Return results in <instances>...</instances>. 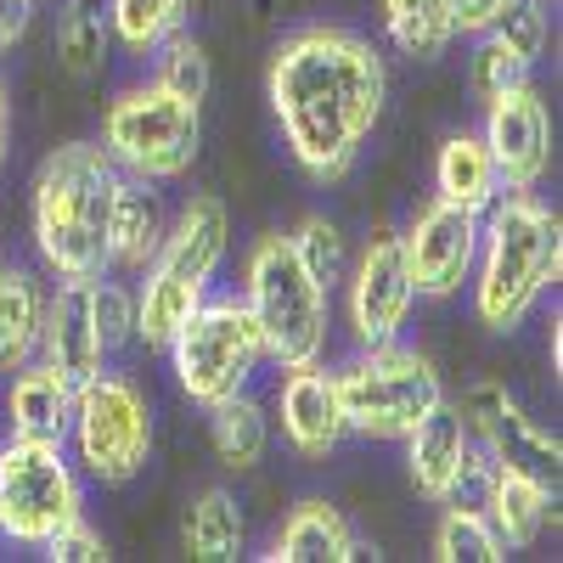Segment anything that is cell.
Returning a JSON list of instances; mask_svg holds the SVG:
<instances>
[{
	"label": "cell",
	"mask_w": 563,
	"mask_h": 563,
	"mask_svg": "<svg viewBox=\"0 0 563 563\" xmlns=\"http://www.w3.org/2000/svg\"><path fill=\"white\" fill-rule=\"evenodd\" d=\"M40 361L57 366L68 384H85L108 366L102 327H97V310H90V276H57V288H45Z\"/></svg>",
	"instance_id": "obj_16"
},
{
	"label": "cell",
	"mask_w": 563,
	"mask_h": 563,
	"mask_svg": "<svg viewBox=\"0 0 563 563\" xmlns=\"http://www.w3.org/2000/svg\"><path fill=\"white\" fill-rule=\"evenodd\" d=\"M479 490H485L479 507H485V519H490V530L501 536L507 552H525V547L541 541V530H547V519H552V490H558V485L525 474V467L490 462L485 479H479Z\"/></svg>",
	"instance_id": "obj_19"
},
{
	"label": "cell",
	"mask_w": 563,
	"mask_h": 563,
	"mask_svg": "<svg viewBox=\"0 0 563 563\" xmlns=\"http://www.w3.org/2000/svg\"><path fill=\"white\" fill-rule=\"evenodd\" d=\"M119 164L102 141H68L34 169L29 186V238L52 276H102L108 271V209Z\"/></svg>",
	"instance_id": "obj_3"
},
{
	"label": "cell",
	"mask_w": 563,
	"mask_h": 563,
	"mask_svg": "<svg viewBox=\"0 0 563 563\" xmlns=\"http://www.w3.org/2000/svg\"><path fill=\"white\" fill-rule=\"evenodd\" d=\"M198 0H108V23H113V45L124 57H147L158 40H169L175 29H186Z\"/></svg>",
	"instance_id": "obj_28"
},
{
	"label": "cell",
	"mask_w": 563,
	"mask_h": 563,
	"mask_svg": "<svg viewBox=\"0 0 563 563\" xmlns=\"http://www.w3.org/2000/svg\"><path fill=\"white\" fill-rule=\"evenodd\" d=\"M507 0H451V23L456 34H485L496 18H501Z\"/></svg>",
	"instance_id": "obj_36"
},
{
	"label": "cell",
	"mask_w": 563,
	"mask_h": 563,
	"mask_svg": "<svg viewBox=\"0 0 563 563\" xmlns=\"http://www.w3.org/2000/svg\"><path fill=\"white\" fill-rule=\"evenodd\" d=\"M440 507H445L440 525H434V558L440 563H501L507 558L501 536L485 519V507H462L456 496L440 501Z\"/></svg>",
	"instance_id": "obj_29"
},
{
	"label": "cell",
	"mask_w": 563,
	"mask_h": 563,
	"mask_svg": "<svg viewBox=\"0 0 563 563\" xmlns=\"http://www.w3.org/2000/svg\"><path fill=\"white\" fill-rule=\"evenodd\" d=\"M34 7H40V0H34Z\"/></svg>",
	"instance_id": "obj_40"
},
{
	"label": "cell",
	"mask_w": 563,
	"mask_h": 563,
	"mask_svg": "<svg viewBox=\"0 0 563 563\" xmlns=\"http://www.w3.org/2000/svg\"><path fill=\"white\" fill-rule=\"evenodd\" d=\"M12 153V102H7V85H0V169H7Z\"/></svg>",
	"instance_id": "obj_38"
},
{
	"label": "cell",
	"mask_w": 563,
	"mask_h": 563,
	"mask_svg": "<svg viewBox=\"0 0 563 563\" xmlns=\"http://www.w3.org/2000/svg\"><path fill=\"white\" fill-rule=\"evenodd\" d=\"M68 411H74V384L63 378L57 366H45L40 355L12 372L7 400H0L7 434H23V440H63L68 434Z\"/></svg>",
	"instance_id": "obj_21"
},
{
	"label": "cell",
	"mask_w": 563,
	"mask_h": 563,
	"mask_svg": "<svg viewBox=\"0 0 563 563\" xmlns=\"http://www.w3.org/2000/svg\"><path fill=\"white\" fill-rule=\"evenodd\" d=\"M479 209H462V203H422L411 214V225L400 231V254H406V276L417 299H456L474 276L479 260Z\"/></svg>",
	"instance_id": "obj_12"
},
{
	"label": "cell",
	"mask_w": 563,
	"mask_h": 563,
	"mask_svg": "<svg viewBox=\"0 0 563 563\" xmlns=\"http://www.w3.org/2000/svg\"><path fill=\"white\" fill-rule=\"evenodd\" d=\"M40 552L52 558V563H102V558H108V541H102L97 530H90V519L79 512V519H74V525H63V530H57L52 541H45Z\"/></svg>",
	"instance_id": "obj_35"
},
{
	"label": "cell",
	"mask_w": 563,
	"mask_h": 563,
	"mask_svg": "<svg viewBox=\"0 0 563 563\" xmlns=\"http://www.w3.org/2000/svg\"><path fill=\"white\" fill-rule=\"evenodd\" d=\"M225 249H231L225 203L214 192H192L180 203V214L169 220L158 254L141 271V288H135V344L141 350L164 355L169 333L209 299Z\"/></svg>",
	"instance_id": "obj_4"
},
{
	"label": "cell",
	"mask_w": 563,
	"mask_h": 563,
	"mask_svg": "<svg viewBox=\"0 0 563 563\" xmlns=\"http://www.w3.org/2000/svg\"><path fill=\"white\" fill-rule=\"evenodd\" d=\"M153 79L164 85V90H175V97H186V102H209V85H214V68H209V52L186 34V29H175L169 40H158L153 45Z\"/></svg>",
	"instance_id": "obj_30"
},
{
	"label": "cell",
	"mask_w": 563,
	"mask_h": 563,
	"mask_svg": "<svg viewBox=\"0 0 563 563\" xmlns=\"http://www.w3.org/2000/svg\"><path fill=\"white\" fill-rule=\"evenodd\" d=\"M90 310H97L108 355L124 350V344H135V288H130V282H119L113 271L90 276Z\"/></svg>",
	"instance_id": "obj_33"
},
{
	"label": "cell",
	"mask_w": 563,
	"mask_h": 563,
	"mask_svg": "<svg viewBox=\"0 0 563 563\" xmlns=\"http://www.w3.org/2000/svg\"><path fill=\"white\" fill-rule=\"evenodd\" d=\"M434 198L479 209V214L501 198V175H496V158H490L479 130H456V135L440 141V153H434Z\"/></svg>",
	"instance_id": "obj_22"
},
{
	"label": "cell",
	"mask_w": 563,
	"mask_h": 563,
	"mask_svg": "<svg viewBox=\"0 0 563 563\" xmlns=\"http://www.w3.org/2000/svg\"><path fill=\"white\" fill-rule=\"evenodd\" d=\"M243 305L265 339L276 366H310L327 355V327H333V288L299 260L288 231L254 238L243 260Z\"/></svg>",
	"instance_id": "obj_5"
},
{
	"label": "cell",
	"mask_w": 563,
	"mask_h": 563,
	"mask_svg": "<svg viewBox=\"0 0 563 563\" xmlns=\"http://www.w3.org/2000/svg\"><path fill=\"white\" fill-rule=\"evenodd\" d=\"M164 355H169V372H175L180 395L192 406H203V411L231 400V395H243L254 384V372L271 361L243 294H214V288L169 333Z\"/></svg>",
	"instance_id": "obj_8"
},
{
	"label": "cell",
	"mask_w": 563,
	"mask_h": 563,
	"mask_svg": "<svg viewBox=\"0 0 563 563\" xmlns=\"http://www.w3.org/2000/svg\"><path fill=\"white\" fill-rule=\"evenodd\" d=\"M57 63L68 79H97L113 63V23L108 0H68L57 18Z\"/></svg>",
	"instance_id": "obj_27"
},
{
	"label": "cell",
	"mask_w": 563,
	"mask_h": 563,
	"mask_svg": "<svg viewBox=\"0 0 563 563\" xmlns=\"http://www.w3.org/2000/svg\"><path fill=\"white\" fill-rule=\"evenodd\" d=\"M164 231H169V209H164L158 180H141V175H124L119 169L113 209H108V271L141 276V271H147V260L158 254Z\"/></svg>",
	"instance_id": "obj_18"
},
{
	"label": "cell",
	"mask_w": 563,
	"mask_h": 563,
	"mask_svg": "<svg viewBox=\"0 0 563 563\" xmlns=\"http://www.w3.org/2000/svg\"><path fill=\"white\" fill-rule=\"evenodd\" d=\"M456 406H462V417H467V434H474V445H479L490 462H501V467H525V474L558 485L563 445H558V434H547L541 422L507 395V384L485 378V384L467 389Z\"/></svg>",
	"instance_id": "obj_13"
},
{
	"label": "cell",
	"mask_w": 563,
	"mask_h": 563,
	"mask_svg": "<svg viewBox=\"0 0 563 563\" xmlns=\"http://www.w3.org/2000/svg\"><path fill=\"white\" fill-rule=\"evenodd\" d=\"M209 445H214V462L231 467V474H249V467L265 462V445H271V417L265 406L243 389L220 406H209Z\"/></svg>",
	"instance_id": "obj_25"
},
{
	"label": "cell",
	"mask_w": 563,
	"mask_h": 563,
	"mask_svg": "<svg viewBox=\"0 0 563 563\" xmlns=\"http://www.w3.org/2000/svg\"><path fill=\"white\" fill-rule=\"evenodd\" d=\"M180 541H186V558L198 563H231L243 558V541H249V525H243V501L231 496L225 485H209L192 496L180 519Z\"/></svg>",
	"instance_id": "obj_24"
},
{
	"label": "cell",
	"mask_w": 563,
	"mask_h": 563,
	"mask_svg": "<svg viewBox=\"0 0 563 563\" xmlns=\"http://www.w3.org/2000/svg\"><path fill=\"white\" fill-rule=\"evenodd\" d=\"M40 321H45V282L29 265H7V276H0V372L7 378L40 355Z\"/></svg>",
	"instance_id": "obj_23"
},
{
	"label": "cell",
	"mask_w": 563,
	"mask_h": 563,
	"mask_svg": "<svg viewBox=\"0 0 563 563\" xmlns=\"http://www.w3.org/2000/svg\"><path fill=\"white\" fill-rule=\"evenodd\" d=\"M530 68H536V63L512 57L507 45L485 29V34H474V57H467V90H474V102L485 108V102H496V97H501V90L525 85V79H530Z\"/></svg>",
	"instance_id": "obj_31"
},
{
	"label": "cell",
	"mask_w": 563,
	"mask_h": 563,
	"mask_svg": "<svg viewBox=\"0 0 563 563\" xmlns=\"http://www.w3.org/2000/svg\"><path fill=\"white\" fill-rule=\"evenodd\" d=\"M102 147L124 175L158 180V186L180 180L203 147V108L164 90L153 74L130 79L124 90H113V102L102 113Z\"/></svg>",
	"instance_id": "obj_9"
},
{
	"label": "cell",
	"mask_w": 563,
	"mask_h": 563,
	"mask_svg": "<svg viewBox=\"0 0 563 563\" xmlns=\"http://www.w3.org/2000/svg\"><path fill=\"white\" fill-rule=\"evenodd\" d=\"M0 276H7V254H0Z\"/></svg>",
	"instance_id": "obj_39"
},
{
	"label": "cell",
	"mask_w": 563,
	"mask_h": 563,
	"mask_svg": "<svg viewBox=\"0 0 563 563\" xmlns=\"http://www.w3.org/2000/svg\"><path fill=\"white\" fill-rule=\"evenodd\" d=\"M378 12H384L389 45L411 63H440L456 40L451 0H378Z\"/></svg>",
	"instance_id": "obj_26"
},
{
	"label": "cell",
	"mask_w": 563,
	"mask_h": 563,
	"mask_svg": "<svg viewBox=\"0 0 563 563\" xmlns=\"http://www.w3.org/2000/svg\"><path fill=\"white\" fill-rule=\"evenodd\" d=\"M260 558L265 563H350V558H366V547L333 501L310 496L282 519V530L271 536V547Z\"/></svg>",
	"instance_id": "obj_20"
},
{
	"label": "cell",
	"mask_w": 563,
	"mask_h": 563,
	"mask_svg": "<svg viewBox=\"0 0 563 563\" xmlns=\"http://www.w3.org/2000/svg\"><path fill=\"white\" fill-rule=\"evenodd\" d=\"M333 384H339L350 434H361V440H406L445 400L440 366L400 339L361 344L344 366H333Z\"/></svg>",
	"instance_id": "obj_6"
},
{
	"label": "cell",
	"mask_w": 563,
	"mask_h": 563,
	"mask_svg": "<svg viewBox=\"0 0 563 563\" xmlns=\"http://www.w3.org/2000/svg\"><path fill=\"white\" fill-rule=\"evenodd\" d=\"M563 276V220L536 192H501L479 220L474 316L485 333H512Z\"/></svg>",
	"instance_id": "obj_2"
},
{
	"label": "cell",
	"mask_w": 563,
	"mask_h": 563,
	"mask_svg": "<svg viewBox=\"0 0 563 563\" xmlns=\"http://www.w3.org/2000/svg\"><path fill=\"white\" fill-rule=\"evenodd\" d=\"M265 97L288 158L310 180H344L384 119L389 68L366 34L305 23L271 52Z\"/></svg>",
	"instance_id": "obj_1"
},
{
	"label": "cell",
	"mask_w": 563,
	"mask_h": 563,
	"mask_svg": "<svg viewBox=\"0 0 563 563\" xmlns=\"http://www.w3.org/2000/svg\"><path fill=\"white\" fill-rule=\"evenodd\" d=\"M276 417H282V434L288 445L310 462H327L344 440H350V422L339 406V384L321 361L310 366H282V384H276Z\"/></svg>",
	"instance_id": "obj_17"
},
{
	"label": "cell",
	"mask_w": 563,
	"mask_h": 563,
	"mask_svg": "<svg viewBox=\"0 0 563 563\" xmlns=\"http://www.w3.org/2000/svg\"><path fill=\"white\" fill-rule=\"evenodd\" d=\"M29 18H34V0H0V52H12L29 34Z\"/></svg>",
	"instance_id": "obj_37"
},
{
	"label": "cell",
	"mask_w": 563,
	"mask_h": 563,
	"mask_svg": "<svg viewBox=\"0 0 563 563\" xmlns=\"http://www.w3.org/2000/svg\"><path fill=\"white\" fill-rule=\"evenodd\" d=\"M400 445H406V474H411L417 496L434 501V507L451 501V496H462L467 485H479L485 467H490V456L474 445V434H467V417H462V406H456L451 395H445L429 417H422Z\"/></svg>",
	"instance_id": "obj_15"
},
{
	"label": "cell",
	"mask_w": 563,
	"mask_h": 563,
	"mask_svg": "<svg viewBox=\"0 0 563 563\" xmlns=\"http://www.w3.org/2000/svg\"><path fill=\"white\" fill-rule=\"evenodd\" d=\"M85 512V474L63 440H0V541L40 552Z\"/></svg>",
	"instance_id": "obj_10"
},
{
	"label": "cell",
	"mask_w": 563,
	"mask_h": 563,
	"mask_svg": "<svg viewBox=\"0 0 563 563\" xmlns=\"http://www.w3.org/2000/svg\"><path fill=\"white\" fill-rule=\"evenodd\" d=\"M490 34L507 45L512 57L536 63V57L547 52V0H507L501 18L490 23Z\"/></svg>",
	"instance_id": "obj_34"
},
{
	"label": "cell",
	"mask_w": 563,
	"mask_h": 563,
	"mask_svg": "<svg viewBox=\"0 0 563 563\" xmlns=\"http://www.w3.org/2000/svg\"><path fill=\"white\" fill-rule=\"evenodd\" d=\"M411 305H417V288L406 276L400 231H372L361 254L344 265V321H350L355 350L400 339V327L411 321Z\"/></svg>",
	"instance_id": "obj_11"
},
{
	"label": "cell",
	"mask_w": 563,
	"mask_h": 563,
	"mask_svg": "<svg viewBox=\"0 0 563 563\" xmlns=\"http://www.w3.org/2000/svg\"><path fill=\"white\" fill-rule=\"evenodd\" d=\"M485 147L496 158L501 192H536L552 169V108L547 97L525 79L501 90L496 102H485Z\"/></svg>",
	"instance_id": "obj_14"
},
{
	"label": "cell",
	"mask_w": 563,
	"mask_h": 563,
	"mask_svg": "<svg viewBox=\"0 0 563 563\" xmlns=\"http://www.w3.org/2000/svg\"><path fill=\"white\" fill-rule=\"evenodd\" d=\"M74 467L90 485H130L153 456V400L130 372L102 366L97 378L74 384V411L63 434Z\"/></svg>",
	"instance_id": "obj_7"
},
{
	"label": "cell",
	"mask_w": 563,
	"mask_h": 563,
	"mask_svg": "<svg viewBox=\"0 0 563 563\" xmlns=\"http://www.w3.org/2000/svg\"><path fill=\"white\" fill-rule=\"evenodd\" d=\"M294 249H299V260L333 288V282H344V265H350V243H344V231H339V220H327V214H305L294 231Z\"/></svg>",
	"instance_id": "obj_32"
}]
</instances>
